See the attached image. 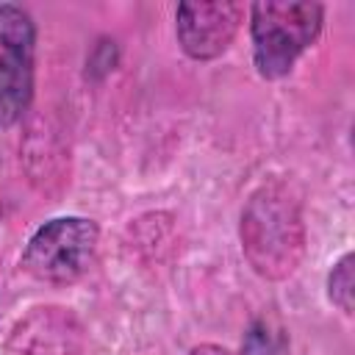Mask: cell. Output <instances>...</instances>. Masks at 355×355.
<instances>
[{"instance_id": "6da1fadb", "label": "cell", "mask_w": 355, "mask_h": 355, "mask_svg": "<svg viewBox=\"0 0 355 355\" xmlns=\"http://www.w3.org/2000/svg\"><path fill=\"white\" fill-rule=\"evenodd\" d=\"M241 247L266 277H283L294 269L302 250V219L286 189L261 186L250 197L241 214Z\"/></svg>"}, {"instance_id": "7a4b0ae2", "label": "cell", "mask_w": 355, "mask_h": 355, "mask_svg": "<svg viewBox=\"0 0 355 355\" xmlns=\"http://www.w3.org/2000/svg\"><path fill=\"white\" fill-rule=\"evenodd\" d=\"M324 8L319 3L263 0L250 6L252 58L263 78L275 80L291 72L294 61L316 42Z\"/></svg>"}, {"instance_id": "3957f363", "label": "cell", "mask_w": 355, "mask_h": 355, "mask_svg": "<svg viewBox=\"0 0 355 355\" xmlns=\"http://www.w3.org/2000/svg\"><path fill=\"white\" fill-rule=\"evenodd\" d=\"M100 230L86 216H58L44 222L22 250V269L53 286L75 283L83 277L97 255Z\"/></svg>"}, {"instance_id": "277c9868", "label": "cell", "mask_w": 355, "mask_h": 355, "mask_svg": "<svg viewBox=\"0 0 355 355\" xmlns=\"http://www.w3.org/2000/svg\"><path fill=\"white\" fill-rule=\"evenodd\" d=\"M36 28L25 8L0 3V130L22 119L33 97Z\"/></svg>"}, {"instance_id": "5b68a950", "label": "cell", "mask_w": 355, "mask_h": 355, "mask_svg": "<svg viewBox=\"0 0 355 355\" xmlns=\"http://www.w3.org/2000/svg\"><path fill=\"white\" fill-rule=\"evenodd\" d=\"M244 17V6L227 0H200L180 3L175 14V33L186 55L208 61L222 55Z\"/></svg>"}, {"instance_id": "8992f818", "label": "cell", "mask_w": 355, "mask_h": 355, "mask_svg": "<svg viewBox=\"0 0 355 355\" xmlns=\"http://www.w3.org/2000/svg\"><path fill=\"white\" fill-rule=\"evenodd\" d=\"M286 347H283V336L280 330H272V324L266 319H258L247 336H244V344H241V355H283Z\"/></svg>"}, {"instance_id": "52a82bcc", "label": "cell", "mask_w": 355, "mask_h": 355, "mask_svg": "<svg viewBox=\"0 0 355 355\" xmlns=\"http://www.w3.org/2000/svg\"><path fill=\"white\" fill-rule=\"evenodd\" d=\"M330 300L344 311V313H352V255H344L333 272H330Z\"/></svg>"}]
</instances>
